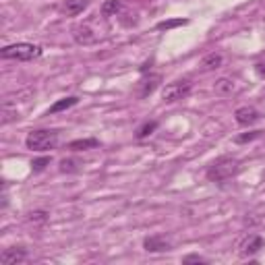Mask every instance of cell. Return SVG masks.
Segmentation results:
<instances>
[{"label": "cell", "mask_w": 265, "mask_h": 265, "mask_svg": "<svg viewBox=\"0 0 265 265\" xmlns=\"http://www.w3.org/2000/svg\"><path fill=\"white\" fill-rule=\"evenodd\" d=\"M240 170V162L236 160V157H230V155H222L218 157L216 162H211L207 166V180L209 182H226L230 180L232 176H236Z\"/></svg>", "instance_id": "obj_1"}, {"label": "cell", "mask_w": 265, "mask_h": 265, "mask_svg": "<svg viewBox=\"0 0 265 265\" xmlns=\"http://www.w3.org/2000/svg\"><path fill=\"white\" fill-rule=\"evenodd\" d=\"M42 46L37 44H27V42H19V44H11L0 50V56L5 60H19V63H29L33 58L42 56Z\"/></svg>", "instance_id": "obj_2"}, {"label": "cell", "mask_w": 265, "mask_h": 265, "mask_svg": "<svg viewBox=\"0 0 265 265\" xmlns=\"http://www.w3.org/2000/svg\"><path fill=\"white\" fill-rule=\"evenodd\" d=\"M58 143V133L56 131H50V129H37V131H29L25 145L31 151H48V149H54Z\"/></svg>", "instance_id": "obj_3"}, {"label": "cell", "mask_w": 265, "mask_h": 265, "mask_svg": "<svg viewBox=\"0 0 265 265\" xmlns=\"http://www.w3.org/2000/svg\"><path fill=\"white\" fill-rule=\"evenodd\" d=\"M193 89V83L191 79H178V81H172L168 83L164 89H162V101L166 104H174L178 99H185Z\"/></svg>", "instance_id": "obj_4"}, {"label": "cell", "mask_w": 265, "mask_h": 265, "mask_svg": "<svg viewBox=\"0 0 265 265\" xmlns=\"http://www.w3.org/2000/svg\"><path fill=\"white\" fill-rule=\"evenodd\" d=\"M160 83H162V75L160 73H151V75H145L139 83H137V89H135V93H137V97L139 99H145V97H149L157 87H160Z\"/></svg>", "instance_id": "obj_5"}, {"label": "cell", "mask_w": 265, "mask_h": 265, "mask_svg": "<svg viewBox=\"0 0 265 265\" xmlns=\"http://www.w3.org/2000/svg\"><path fill=\"white\" fill-rule=\"evenodd\" d=\"M234 118L240 127H251V125L259 123L261 114H259L257 108H253V106H240V108L234 112Z\"/></svg>", "instance_id": "obj_6"}, {"label": "cell", "mask_w": 265, "mask_h": 265, "mask_svg": "<svg viewBox=\"0 0 265 265\" xmlns=\"http://www.w3.org/2000/svg\"><path fill=\"white\" fill-rule=\"evenodd\" d=\"M143 249H145L147 253H166V251L172 249V244H170V240H168L166 236L153 234V236H147V238L143 240Z\"/></svg>", "instance_id": "obj_7"}, {"label": "cell", "mask_w": 265, "mask_h": 265, "mask_svg": "<svg viewBox=\"0 0 265 265\" xmlns=\"http://www.w3.org/2000/svg\"><path fill=\"white\" fill-rule=\"evenodd\" d=\"M25 259H27V251L23 247H11L0 253V263H5V265H17Z\"/></svg>", "instance_id": "obj_8"}, {"label": "cell", "mask_w": 265, "mask_h": 265, "mask_svg": "<svg viewBox=\"0 0 265 265\" xmlns=\"http://www.w3.org/2000/svg\"><path fill=\"white\" fill-rule=\"evenodd\" d=\"M263 238L259 234H249L242 242H240V257H249V255H255L263 249Z\"/></svg>", "instance_id": "obj_9"}, {"label": "cell", "mask_w": 265, "mask_h": 265, "mask_svg": "<svg viewBox=\"0 0 265 265\" xmlns=\"http://www.w3.org/2000/svg\"><path fill=\"white\" fill-rule=\"evenodd\" d=\"M71 33H73V39L77 44H81V46H89V44L95 42V33H93V29L89 25H75L71 29Z\"/></svg>", "instance_id": "obj_10"}, {"label": "cell", "mask_w": 265, "mask_h": 265, "mask_svg": "<svg viewBox=\"0 0 265 265\" xmlns=\"http://www.w3.org/2000/svg\"><path fill=\"white\" fill-rule=\"evenodd\" d=\"M77 104H79V97H77V95L63 97V99H58L56 104H52V106H50L48 116H50V114H56V112H63V110H69V108H73V106H77Z\"/></svg>", "instance_id": "obj_11"}, {"label": "cell", "mask_w": 265, "mask_h": 265, "mask_svg": "<svg viewBox=\"0 0 265 265\" xmlns=\"http://www.w3.org/2000/svg\"><path fill=\"white\" fill-rule=\"evenodd\" d=\"M222 63H224V58H222V54H218V52H211V54H207L203 60H201V71H216V69H220L222 67Z\"/></svg>", "instance_id": "obj_12"}, {"label": "cell", "mask_w": 265, "mask_h": 265, "mask_svg": "<svg viewBox=\"0 0 265 265\" xmlns=\"http://www.w3.org/2000/svg\"><path fill=\"white\" fill-rule=\"evenodd\" d=\"M87 7H89V0H67L65 7H63V11H65L69 17H75V15L83 13Z\"/></svg>", "instance_id": "obj_13"}, {"label": "cell", "mask_w": 265, "mask_h": 265, "mask_svg": "<svg viewBox=\"0 0 265 265\" xmlns=\"http://www.w3.org/2000/svg\"><path fill=\"white\" fill-rule=\"evenodd\" d=\"M97 145H99V141L93 139V137H89V139H75V141H71L67 147H69L71 151H87V149H93V147H97Z\"/></svg>", "instance_id": "obj_14"}, {"label": "cell", "mask_w": 265, "mask_h": 265, "mask_svg": "<svg viewBox=\"0 0 265 265\" xmlns=\"http://www.w3.org/2000/svg\"><path fill=\"white\" fill-rule=\"evenodd\" d=\"M214 91H216L218 95H230V93L234 91V81H232V79L222 77V79H218V81H216Z\"/></svg>", "instance_id": "obj_15"}, {"label": "cell", "mask_w": 265, "mask_h": 265, "mask_svg": "<svg viewBox=\"0 0 265 265\" xmlns=\"http://www.w3.org/2000/svg\"><path fill=\"white\" fill-rule=\"evenodd\" d=\"M79 170H81V162L79 160H73V157H65V160H60V172L75 174Z\"/></svg>", "instance_id": "obj_16"}, {"label": "cell", "mask_w": 265, "mask_h": 265, "mask_svg": "<svg viewBox=\"0 0 265 265\" xmlns=\"http://www.w3.org/2000/svg\"><path fill=\"white\" fill-rule=\"evenodd\" d=\"M120 9H123V0H106L101 5V15L110 17V15H116Z\"/></svg>", "instance_id": "obj_17"}, {"label": "cell", "mask_w": 265, "mask_h": 265, "mask_svg": "<svg viewBox=\"0 0 265 265\" xmlns=\"http://www.w3.org/2000/svg\"><path fill=\"white\" fill-rule=\"evenodd\" d=\"M155 129H157V120H147V123H143V125L137 129L135 137H137V139H145V137H149Z\"/></svg>", "instance_id": "obj_18"}, {"label": "cell", "mask_w": 265, "mask_h": 265, "mask_svg": "<svg viewBox=\"0 0 265 265\" xmlns=\"http://www.w3.org/2000/svg\"><path fill=\"white\" fill-rule=\"evenodd\" d=\"M182 25H189V19H168V21H160L155 27L160 31H168V29H174V27H182Z\"/></svg>", "instance_id": "obj_19"}, {"label": "cell", "mask_w": 265, "mask_h": 265, "mask_svg": "<svg viewBox=\"0 0 265 265\" xmlns=\"http://www.w3.org/2000/svg\"><path fill=\"white\" fill-rule=\"evenodd\" d=\"M27 220H29V222H33V224H44V222L48 220V211H44V209H35V211H31V214L27 216Z\"/></svg>", "instance_id": "obj_20"}, {"label": "cell", "mask_w": 265, "mask_h": 265, "mask_svg": "<svg viewBox=\"0 0 265 265\" xmlns=\"http://www.w3.org/2000/svg\"><path fill=\"white\" fill-rule=\"evenodd\" d=\"M50 162H52V157H48V155L37 157V160L31 162V170H33V172H42L46 166H50Z\"/></svg>", "instance_id": "obj_21"}, {"label": "cell", "mask_w": 265, "mask_h": 265, "mask_svg": "<svg viewBox=\"0 0 265 265\" xmlns=\"http://www.w3.org/2000/svg\"><path fill=\"white\" fill-rule=\"evenodd\" d=\"M257 137H261V131H253V133H244V135H238L234 141L240 145V143H249V141H253V139H257Z\"/></svg>", "instance_id": "obj_22"}, {"label": "cell", "mask_w": 265, "mask_h": 265, "mask_svg": "<svg viewBox=\"0 0 265 265\" xmlns=\"http://www.w3.org/2000/svg\"><path fill=\"white\" fill-rule=\"evenodd\" d=\"M182 263H207V259L201 255H187L182 257Z\"/></svg>", "instance_id": "obj_23"}, {"label": "cell", "mask_w": 265, "mask_h": 265, "mask_svg": "<svg viewBox=\"0 0 265 265\" xmlns=\"http://www.w3.org/2000/svg\"><path fill=\"white\" fill-rule=\"evenodd\" d=\"M255 73H257L259 77H265V63H257V65H255Z\"/></svg>", "instance_id": "obj_24"}]
</instances>
